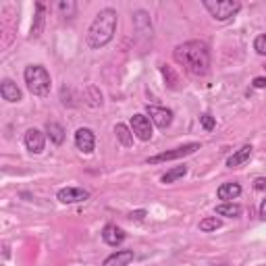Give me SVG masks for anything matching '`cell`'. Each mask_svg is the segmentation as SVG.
Returning <instances> with one entry per match:
<instances>
[{
  "label": "cell",
  "instance_id": "6da1fadb",
  "mask_svg": "<svg viewBox=\"0 0 266 266\" xmlns=\"http://www.w3.org/2000/svg\"><path fill=\"white\" fill-rule=\"evenodd\" d=\"M173 56L177 65H181L194 77H204L210 71V48H208L206 42L200 40L183 42L173 50Z\"/></svg>",
  "mask_w": 266,
  "mask_h": 266
},
{
  "label": "cell",
  "instance_id": "7a4b0ae2",
  "mask_svg": "<svg viewBox=\"0 0 266 266\" xmlns=\"http://www.w3.org/2000/svg\"><path fill=\"white\" fill-rule=\"evenodd\" d=\"M117 21H119L117 11H112V9H102V11L96 15V19L92 21L90 29H87V35H85L87 46L94 48V50L104 48V46L112 40V37H115Z\"/></svg>",
  "mask_w": 266,
  "mask_h": 266
},
{
  "label": "cell",
  "instance_id": "3957f363",
  "mask_svg": "<svg viewBox=\"0 0 266 266\" xmlns=\"http://www.w3.org/2000/svg\"><path fill=\"white\" fill-rule=\"evenodd\" d=\"M23 77H25V85L27 90L37 98H46L50 94L52 87V79H50V73L42 67V65H27L23 71Z\"/></svg>",
  "mask_w": 266,
  "mask_h": 266
},
{
  "label": "cell",
  "instance_id": "277c9868",
  "mask_svg": "<svg viewBox=\"0 0 266 266\" xmlns=\"http://www.w3.org/2000/svg\"><path fill=\"white\" fill-rule=\"evenodd\" d=\"M202 5L216 21H229L231 17H235L241 11L239 0H204Z\"/></svg>",
  "mask_w": 266,
  "mask_h": 266
},
{
  "label": "cell",
  "instance_id": "5b68a950",
  "mask_svg": "<svg viewBox=\"0 0 266 266\" xmlns=\"http://www.w3.org/2000/svg\"><path fill=\"white\" fill-rule=\"evenodd\" d=\"M200 150V144H185L181 148H175V150H168V152H162V154H156V156H150L148 158V164H158V162H168V160H179L183 156H189L194 152Z\"/></svg>",
  "mask_w": 266,
  "mask_h": 266
},
{
  "label": "cell",
  "instance_id": "8992f818",
  "mask_svg": "<svg viewBox=\"0 0 266 266\" xmlns=\"http://www.w3.org/2000/svg\"><path fill=\"white\" fill-rule=\"evenodd\" d=\"M131 131H133V136H136L140 142H150V140H152V133H154L150 117H148V115H142V112L133 115V117H131Z\"/></svg>",
  "mask_w": 266,
  "mask_h": 266
},
{
  "label": "cell",
  "instance_id": "52a82bcc",
  "mask_svg": "<svg viewBox=\"0 0 266 266\" xmlns=\"http://www.w3.org/2000/svg\"><path fill=\"white\" fill-rule=\"evenodd\" d=\"M146 115L150 117V121L154 123L158 129H166L173 123V110H168L164 106H156V104H148L146 106Z\"/></svg>",
  "mask_w": 266,
  "mask_h": 266
},
{
  "label": "cell",
  "instance_id": "ba28073f",
  "mask_svg": "<svg viewBox=\"0 0 266 266\" xmlns=\"http://www.w3.org/2000/svg\"><path fill=\"white\" fill-rule=\"evenodd\" d=\"M75 146H77L79 152L83 154H92L94 148H96V136L90 127H79L75 131Z\"/></svg>",
  "mask_w": 266,
  "mask_h": 266
},
{
  "label": "cell",
  "instance_id": "9c48e42d",
  "mask_svg": "<svg viewBox=\"0 0 266 266\" xmlns=\"http://www.w3.org/2000/svg\"><path fill=\"white\" fill-rule=\"evenodd\" d=\"M56 200L61 204H79V202L90 200V192H85L81 187H63L56 194Z\"/></svg>",
  "mask_w": 266,
  "mask_h": 266
},
{
  "label": "cell",
  "instance_id": "30bf717a",
  "mask_svg": "<svg viewBox=\"0 0 266 266\" xmlns=\"http://www.w3.org/2000/svg\"><path fill=\"white\" fill-rule=\"evenodd\" d=\"M23 142H25V148L31 152V154H42L44 148H46V136L40 129H35V127L25 131V140Z\"/></svg>",
  "mask_w": 266,
  "mask_h": 266
},
{
  "label": "cell",
  "instance_id": "8fae6325",
  "mask_svg": "<svg viewBox=\"0 0 266 266\" xmlns=\"http://www.w3.org/2000/svg\"><path fill=\"white\" fill-rule=\"evenodd\" d=\"M0 96H3V100H7V102H21L23 94L13 79H3L0 81Z\"/></svg>",
  "mask_w": 266,
  "mask_h": 266
},
{
  "label": "cell",
  "instance_id": "7c38bea8",
  "mask_svg": "<svg viewBox=\"0 0 266 266\" xmlns=\"http://www.w3.org/2000/svg\"><path fill=\"white\" fill-rule=\"evenodd\" d=\"M102 239H104V243L117 248V245H121L125 241V231L121 229V227H117V225H106L102 229Z\"/></svg>",
  "mask_w": 266,
  "mask_h": 266
},
{
  "label": "cell",
  "instance_id": "4fadbf2b",
  "mask_svg": "<svg viewBox=\"0 0 266 266\" xmlns=\"http://www.w3.org/2000/svg\"><path fill=\"white\" fill-rule=\"evenodd\" d=\"M46 7L42 3H35V17H33V23H31V31H29V37L31 40H37L44 31V21H46Z\"/></svg>",
  "mask_w": 266,
  "mask_h": 266
},
{
  "label": "cell",
  "instance_id": "5bb4252c",
  "mask_svg": "<svg viewBox=\"0 0 266 266\" xmlns=\"http://www.w3.org/2000/svg\"><path fill=\"white\" fill-rule=\"evenodd\" d=\"M133 258H136L133 250H117L115 254H110L102 262V266H129L133 262Z\"/></svg>",
  "mask_w": 266,
  "mask_h": 266
},
{
  "label": "cell",
  "instance_id": "9a60e30c",
  "mask_svg": "<svg viewBox=\"0 0 266 266\" xmlns=\"http://www.w3.org/2000/svg\"><path fill=\"white\" fill-rule=\"evenodd\" d=\"M216 196H218V200H223V202H233V200H237V198L241 196V185L235 183V181L223 183V185L216 189Z\"/></svg>",
  "mask_w": 266,
  "mask_h": 266
},
{
  "label": "cell",
  "instance_id": "2e32d148",
  "mask_svg": "<svg viewBox=\"0 0 266 266\" xmlns=\"http://www.w3.org/2000/svg\"><path fill=\"white\" fill-rule=\"evenodd\" d=\"M252 146H243V148H239L235 154H231L229 158H227V166L229 168H237V166H241V164H245L250 158H252Z\"/></svg>",
  "mask_w": 266,
  "mask_h": 266
},
{
  "label": "cell",
  "instance_id": "e0dca14e",
  "mask_svg": "<svg viewBox=\"0 0 266 266\" xmlns=\"http://www.w3.org/2000/svg\"><path fill=\"white\" fill-rule=\"evenodd\" d=\"M46 136L50 138V142H52L54 146H61V144L65 142V129H63V125H59V123L48 121V123H46Z\"/></svg>",
  "mask_w": 266,
  "mask_h": 266
},
{
  "label": "cell",
  "instance_id": "ac0fdd59",
  "mask_svg": "<svg viewBox=\"0 0 266 266\" xmlns=\"http://www.w3.org/2000/svg\"><path fill=\"white\" fill-rule=\"evenodd\" d=\"M241 212H243V208L239 204H233V202H223V204L216 206V214L218 216L237 218V216H241Z\"/></svg>",
  "mask_w": 266,
  "mask_h": 266
},
{
  "label": "cell",
  "instance_id": "d6986e66",
  "mask_svg": "<svg viewBox=\"0 0 266 266\" xmlns=\"http://www.w3.org/2000/svg\"><path fill=\"white\" fill-rule=\"evenodd\" d=\"M185 175H187V164H181V166H173L170 170H166V173L160 177V181L164 185H168V183H175V181L183 179Z\"/></svg>",
  "mask_w": 266,
  "mask_h": 266
},
{
  "label": "cell",
  "instance_id": "ffe728a7",
  "mask_svg": "<svg viewBox=\"0 0 266 266\" xmlns=\"http://www.w3.org/2000/svg\"><path fill=\"white\" fill-rule=\"evenodd\" d=\"M115 136H117V140L121 142V146H125V148H131V146H133V131H131V127H127V125H123V123L115 125Z\"/></svg>",
  "mask_w": 266,
  "mask_h": 266
},
{
  "label": "cell",
  "instance_id": "44dd1931",
  "mask_svg": "<svg viewBox=\"0 0 266 266\" xmlns=\"http://www.w3.org/2000/svg\"><path fill=\"white\" fill-rule=\"evenodd\" d=\"M133 21H136V27L142 31H146V33H152V23H150V17H148V13L146 11H138L136 15H133Z\"/></svg>",
  "mask_w": 266,
  "mask_h": 266
},
{
  "label": "cell",
  "instance_id": "7402d4cb",
  "mask_svg": "<svg viewBox=\"0 0 266 266\" xmlns=\"http://www.w3.org/2000/svg\"><path fill=\"white\" fill-rule=\"evenodd\" d=\"M220 218H216V216H210V218H204V220H200V231L202 233H210V231H216V229H220Z\"/></svg>",
  "mask_w": 266,
  "mask_h": 266
},
{
  "label": "cell",
  "instance_id": "603a6c76",
  "mask_svg": "<svg viewBox=\"0 0 266 266\" xmlns=\"http://www.w3.org/2000/svg\"><path fill=\"white\" fill-rule=\"evenodd\" d=\"M162 75H164V79H166V83H168V87H173V90H177L179 85V77H177V73L170 69L168 65H162Z\"/></svg>",
  "mask_w": 266,
  "mask_h": 266
},
{
  "label": "cell",
  "instance_id": "cb8c5ba5",
  "mask_svg": "<svg viewBox=\"0 0 266 266\" xmlns=\"http://www.w3.org/2000/svg\"><path fill=\"white\" fill-rule=\"evenodd\" d=\"M200 123H202V127H204L206 131H212V129L216 127V119L210 115V112H204V115L200 117Z\"/></svg>",
  "mask_w": 266,
  "mask_h": 266
},
{
  "label": "cell",
  "instance_id": "d4e9b609",
  "mask_svg": "<svg viewBox=\"0 0 266 266\" xmlns=\"http://www.w3.org/2000/svg\"><path fill=\"white\" fill-rule=\"evenodd\" d=\"M254 50L262 56H266V33H260L256 40H254Z\"/></svg>",
  "mask_w": 266,
  "mask_h": 266
},
{
  "label": "cell",
  "instance_id": "484cf974",
  "mask_svg": "<svg viewBox=\"0 0 266 266\" xmlns=\"http://www.w3.org/2000/svg\"><path fill=\"white\" fill-rule=\"evenodd\" d=\"M146 210L142 208V210H133V212H129V220H136V223H140V220H144L146 218Z\"/></svg>",
  "mask_w": 266,
  "mask_h": 266
},
{
  "label": "cell",
  "instance_id": "4316f807",
  "mask_svg": "<svg viewBox=\"0 0 266 266\" xmlns=\"http://www.w3.org/2000/svg\"><path fill=\"white\" fill-rule=\"evenodd\" d=\"M254 189L256 192H266V177H256L254 179Z\"/></svg>",
  "mask_w": 266,
  "mask_h": 266
},
{
  "label": "cell",
  "instance_id": "83f0119b",
  "mask_svg": "<svg viewBox=\"0 0 266 266\" xmlns=\"http://www.w3.org/2000/svg\"><path fill=\"white\" fill-rule=\"evenodd\" d=\"M59 9H61L63 13H67V15H73V13H75V5H73V3H59Z\"/></svg>",
  "mask_w": 266,
  "mask_h": 266
},
{
  "label": "cell",
  "instance_id": "f1b7e54d",
  "mask_svg": "<svg viewBox=\"0 0 266 266\" xmlns=\"http://www.w3.org/2000/svg\"><path fill=\"white\" fill-rule=\"evenodd\" d=\"M252 85L258 87V90H266V77H256V79L252 81Z\"/></svg>",
  "mask_w": 266,
  "mask_h": 266
},
{
  "label": "cell",
  "instance_id": "f546056e",
  "mask_svg": "<svg viewBox=\"0 0 266 266\" xmlns=\"http://www.w3.org/2000/svg\"><path fill=\"white\" fill-rule=\"evenodd\" d=\"M260 216L266 218V200H262V204H260Z\"/></svg>",
  "mask_w": 266,
  "mask_h": 266
}]
</instances>
